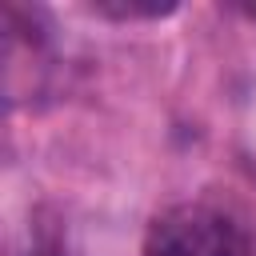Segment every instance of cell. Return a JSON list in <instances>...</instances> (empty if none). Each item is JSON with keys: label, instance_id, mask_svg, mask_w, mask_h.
<instances>
[{"label": "cell", "instance_id": "6da1fadb", "mask_svg": "<svg viewBox=\"0 0 256 256\" xmlns=\"http://www.w3.org/2000/svg\"><path fill=\"white\" fill-rule=\"evenodd\" d=\"M144 256H252V244L232 212L184 200L148 220Z\"/></svg>", "mask_w": 256, "mask_h": 256}, {"label": "cell", "instance_id": "7a4b0ae2", "mask_svg": "<svg viewBox=\"0 0 256 256\" xmlns=\"http://www.w3.org/2000/svg\"><path fill=\"white\" fill-rule=\"evenodd\" d=\"M176 8H180L176 0H92L88 4L92 16H104V20H116V24H128V20H164Z\"/></svg>", "mask_w": 256, "mask_h": 256}, {"label": "cell", "instance_id": "3957f363", "mask_svg": "<svg viewBox=\"0 0 256 256\" xmlns=\"http://www.w3.org/2000/svg\"><path fill=\"white\" fill-rule=\"evenodd\" d=\"M240 12H244L248 20H256V4H240Z\"/></svg>", "mask_w": 256, "mask_h": 256}]
</instances>
